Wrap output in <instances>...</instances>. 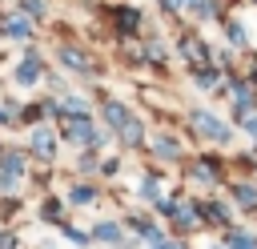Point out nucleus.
Segmentation results:
<instances>
[{
	"instance_id": "f257e3e1",
	"label": "nucleus",
	"mask_w": 257,
	"mask_h": 249,
	"mask_svg": "<svg viewBox=\"0 0 257 249\" xmlns=\"http://www.w3.org/2000/svg\"><path fill=\"white\" fill-rule=\"evenodd\" d=\"M189 129L197 133V137H205V141H213V145H229L233 141V125H225L217 112H209V108H193L189 112Z\"/></svg>"
},
{
	"instance_id": "f03ea898",
	"label": "nucleus",
	"mask_w": 257,
	"mask_h": 249,
	"mask_svg": "<svg viewBox=\"0 0 257 249\" xmlns=\"http://www.w3.org/2000/svg\"><path fill=\"white\" fill-rule=\"evenodd\" d=\"M64 137L72 141V145H100L104 137H100V129L80 112V116H64Z\"/></svg>"
},
{
	"instance_id": "7ed1b4c3",
	"label": "nucleus",
	"mask_w": 257,
	"mask_h": 249,
	"mask_svg": "<svg viewBox=\"0 0 257 249\" xmlns=\"http://www.w3.org/2000/svg\"><path fill=\"white\" fill-rule=\"evenodd\" d=\"M177 48H181V56H185L193 68H197V64H209V56H213V52H209V44H205L201 36H193V32H185V36L177 40Z\"/></svg>"
},
{
	"instance_id": "20e7f679",
	"label": "nucleus",
	"mask_w": 257,
	"mask_h": 249,
	"mask_svg": "<svg viewBox=\"0 0 257 249\" xmlns=\"http://www.w3.org/2000/svg\"><path fill=\"white\" fill-rule=\"evenodd\" d=\"M221 32H225V44H229V48H237V52H245V48H249V32H245V24H241V20L225 16V20H221Z\"/></svg>"
},
{
	"instance_id": "39448f33",
	"label": "nucleus",
	"mask_w": 257,
	"mask_h": 249,
	"mask_svg": "<svg viewBox=\"0 0 257 249\" xmlns=\"http://www.w3.org/2000/svg\"><path fill=\"white\" fill-rule=\"evenodd\" d=\"M193 84L205 88V92H209V88H221V84H225V68H217V64H197V68H193Z\"/></svg>"
},
{
	"instance_id": "423d86ee",
	"label": "nucleus",
	"mask_w": 257,
	"mask_h": 249,
	"mask_svg": "<svg viewBox=\"0 0 257 249\" xmlns=\"http://www.w3.org/2000/svg\"><path fill=\"white\" fill-rule=\"evenodd\" d=\"M189 16L201 20V24H221V20H225V8H221V0H197Z\"/></svg>"
},
{
	"instance_id": "0eeeda50",
	"label": "nucleus",
	"mask_w": 257,
	"mask_h": 249,
	"mask_svg": "<svg viewBox=\"0 0 257 249\" xmlns=\"http://www.w3.org/2000/svg\"><path fill=\"white\" fill-rule=\"evenodd\" d=\"M60 64L64 68H72V72H92V60H88V52H80V48H72V44H64L60 48Z\"/></svg>"
},
{
	"instance_id": "6e6552de",
	"label": "nucleus",
	"mask_w": 257,
	"mask_h": 249,
	"mask_svg": "<svg viewBox=\"0 0 257 249\" xmlns=\"http://www.w3.org/2000/svg\"><path fill=\"white\" fill-rule=\"evenodd\" d=\"M221 241H225V249H257V233H249V229H225Z\"/></svg>"
},
{
	"instance_id": "1a4fd4ad",
	"label": "nucleus",
	"mask_w": 257,
	"mask_h": 249,
	"mask_svg": "<svg viewBox=\"0 0 257 249\" xmlns=\"http://www.w3.org/2000/svg\"><path fill=\"white\" fill-rule=\"evenodd\" d=\"M100 112H104V125H108V129H116V133H120V125L133 116V112L120 104V100H104V108H100Z\"/></svg>"
},
{
	"instance_id": "9d476101",
	"label": "nucleus",
	"mask_w": 257,
	"mask_h": 249,
	"mask_svg": "<svg viewBox=\"0 0 257 249\" xmlns=\"http://www.w3.org/2000/svg\"><path fill=\"white\" fill-rule=\"evenodd\" d=\"M153 153H157L161 161H177V157H181V145H177V137L161 133V137H153Z\"/></svg>"
},
{
	"instance_id": "9b49d317",
	"label": "nucleus",
	"mask_w": 257,
	"mask_h": 249,
	"mask_svg": "<svg viewBox=\"0 0 257 249\" xmlns=\"http://www.w3.org/2000/svg\"><path fill=\"white\" fill-rule=\"evenodd\" d=\"M112 16H116V28H120V32H137V28H141V8H133V4L116 8Z\"/></svg>"
},
{
	"instance_id": "f8f14e48",
	"label": "nucleus",
	"mask_w": 257,
	"mask_h": 249,
	"mask_svg": "<svg viewBox=\"0 0 257 249\" xmlns=\"http://www.w3.org/2000/svg\"><path fill=\"white\" fill-rule=\"evenodd\" d=\"M205 221H213V225L225 229V225L233 221V209H229L225 201H205Z\"/></svg>"
},
{
	"instance_id": "ddd939ff",
	"label": "nucleus",
	"mask_w": 257,
	"mask_h": 249,
	"mask_svg": "<svg viewBox=\"0 0 257 249\" xmlns=\"http://www.w3.org/2000/svg\"><path fill=\"white\" fill-rule=\"evenodd\" d=\"M229 193H233V201H237L241 209H253V205H257V181H241V185H233Z\"/></svg>"
},
{
	"instance_id": "4468645a",
	"label": "nucleus",
	"mask_w": 257,
	"mask_h": 249,
	"mask_svg": "<svg viewBox=\"0 0 257 249\" xmlns=\"http://www.w3.org/2000/svg\"><path fill=\"white\" fill-rule=\"evenodd\" d=\"M0 169H4V173H0V185H12V181H16L20 173H24V157H16V153H8Z\"/></svg>"
},
{
	"instance_id": "2eb2a0df",
	"label": "nucleus",
	"mask_w": 257,
	"mask_h": 249,
	"mask_svg": "<svg viewBox=\"0 0 257 249\" xmlns=\"http://www.w3.org/2000/svg\"><path fill=\"white\" fill-rule=\"evenodd\" d=\"M120 141H124V145H141V141H145V125H141L137 116H128V120L120 125Z\"/></svg>"
},
{
	"instance_id": "dca6fc26",
	"label": "nucleus",
	"mask_w": 257,
	"mask_h": 249,
	"mask_svg": "<svg viewBox=\"0 0 257 249\" xmlns=\"http://www.w3.org/2000/svg\"><path fill=\"white\" fill-rule=\"evenodd\" d=\"M92 237L104 241V245H120V225H116V221H100V225L92 229Z\"/></svg>"
},
{
	"instance_id": "f3484780",
	"label": "nucleus",
	"mask_w": 257,
	"mask_h": 249,
	"mask_svg": "<svg viewBox=\"0 0 257 249\" xmlns=\"http://www.w3.org/2000/svg\"><path fill=\"white\" fill-rule=\"evenodd\" d=\"M36 76H40V60H36V56H28V60L16 68V80H20V84H36Z\"/></svg>"
},
{
	"instance_id": "a211bd4d",
	"label": "nucleus",
	"mask_w": 257,
	"mask_h": 249,
	"mask_svg": "<svg viewBox=\"0 0 257 249\" xmlns=\"http://www.w3.org/2000/svg\"><path fill=\"white\" fill-rule=\"evenodd\" d=\"M233 120H237V125H241V129H245V133H249V137L257 141V108H245V112H233Z\"/></svg>"
},
{
	"instance_id": "6ab92c4d",
	"label": "nucleus",
	"mask_w": 257,
	"mask_h": 249,
	"mask_svg": "<svg viewBox=\"0 0 257 249\" xmlns=\"http://www.w3.org/2000/svg\"><path fill=\"white\" fill-rule=\"evenodd\" d=\"M28 32H32L28 20H20V16H8V20H4V36H20V40H24Z\"/></svg>"
},
{
	"instance_id": "aec40b11",
	"label": "nucleus",
	"mask_w": 257,
	"mask_h": 249,
	"mask_svg": "<svg viewBox=\"0 0 257 249\" xmlns=\"http://www.w3.org/2000/svg\"><path fill=\"white\" fill-rule=\"evenodd\" d=\"M141 197H145V201H161V181H157V173H149V177L141 181Z\"/></svg>"
},
{
	"instance_id": "412c9836",
	"label": "nucleus",
	"mask_w": 257,
	"mask_h": 249,
	"mask_svg": "<svg viewBox=\"0 0 257 249\" xmlns=\"http://www.w3.org/2000/svg\"><path fill=\"white\" fill-rule=\"evenodd\" d=\"M16 8H20V16H28V20H40V16H44V4H40V0H20Z\"/></svg>"
},
{
	"instance_id": "4be33fe9",
	"label": "nucleus",
	"mask_w": 257,
	"mask_h": 249,
	"mask_svg": "<svg viewBox=\"0 0 257 249\" xmlns=\"http://www.w3.org/2000/svg\"><path fill=\"white\" fill-rule=\"evenodd\" d=\"M36 153L40 157H52V133L48 129H36Z\"/></svg>"
},
{
	"instance_id": "5701e85b",
	"label": "nucleus",
	"mask_w": 257,
	"mask_h": 249,
	"mask_svg": "<svg viewBox=\"0 0 257 249\" xmlns=\"http://www.w3.org/2000/svg\"><path fill=\"white\" fill-rule=\"evenodd\" d=\"M92 197H96V189H92V185H76V189H72V205H88Z\"/></svg>"
},
{
	"instance_id": "b1692460",
	"label": "nucleus",
	"mask_w": 257,
	"mask_h": 249,
	"mask_svg": "<svg viewBox=\"0 0 257 249\" xmlns=\"http://www.w3.org/2000/svg\"><path fill=\"white\" fill-rule=\"evenodd\" d=\"M64 237H68V241H76V245H84V241H88V233H80V229H64Z\"/></svg>"
},
{
	"instance_id": "393cba45",
	"label": "nucleus",
	"mask_w": 257,
	"mask_h": 249,
	"mask_svg": "<svg viewBox=\"0 0 257 249\" xmlns=\"http://www.w3.org/2000/svg\"><path fill=\"white\" fill-rule=\"evenodd\" d=\"M153 249H185V245H181V241H157Z\"/></svg>"
},
{
	"instance_id": "a878e982",
	"label": "nucleus",
	"mask_w": 257,
	"mask_h": 249,
	"mask_svg": "<svg viewBox=\"0 0 257 249\" xmlns=\"http://www.w3.org/2000/svg\"><path fill=\"white\" fill-rule=\"evenodd\" d=\"M253 177H257V165H253Z\"/></svg>"
},
{
	"instance_id": "bb28decb",
	"label": "nucleus",
	"mask_w": 257,
	"mask_h": 249,
	"mask_svg": "<svg viewBox=\"0 0 257 249\" xmlns=\"http://www.w3.org/2000/svg\"><path fill=\"white\" fill-rule=\"evenodd\" d=\"M253 4H257V0H253Z\"/></svg>"
}]
</instances>
